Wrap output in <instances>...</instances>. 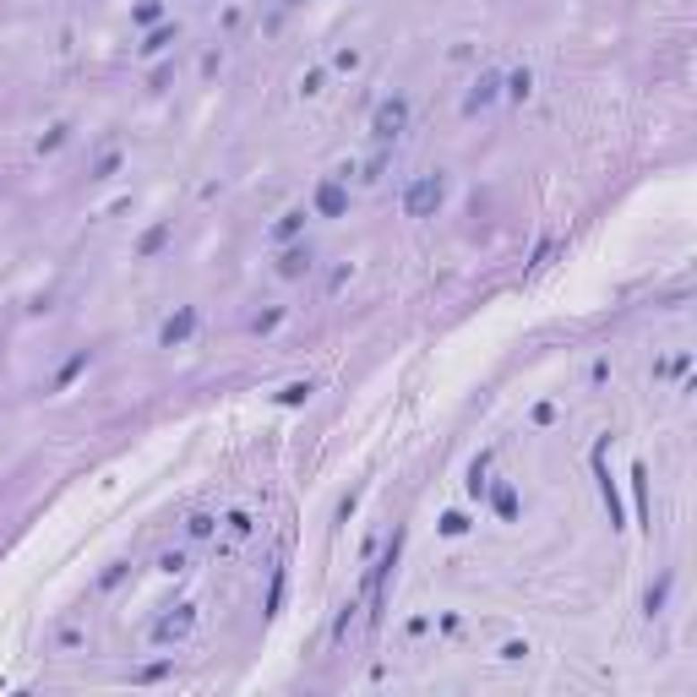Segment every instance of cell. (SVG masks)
Wrapping results in <instances>:
<instances>
[{"mask_svg": "<svg viewBox=\"0 0 697 697\" xmlns=\"http://www.w3.org/2000/svg\"><path fill=\"white\" fill-rule=\"evenodd\" d=\"M409 125V99L403 93H392V99H382L376 104V115H371V136L376 142H392V136Z\"/></svg>", "mask_w": 697, "mask_h": 697, "instance_id": "obj_2", "label": "cell"}, {"mask_svg": "<svg viewBox=\"0 0 697 697\" xmlns=\"http://www.w3.org/2000/svg\"><path fill=\"white\" fill-rule=\"evenodd\" d=\"M278 322H284V311H267V316H256V332H272Z\"/></svg>", "mask_w": 697, "mask_h": 697, "instance_id": "obj_27", "label": "cell"}, {"mask_svg": "<svg viewBox=\"0 0 697 697\" xmlns=\"http://www.w3.org/2000/svg\"><path fill=\"white\" fill-rule=\"evenodd\" d=\"M159 567H164V572H185V555H180V550H169V555H159Z\"/></svg>", "mask_w": 697, "mask_h": 697, "instance_id": "obj_25", "label": "cell"}, {"mask_svg": "<svg viewBox=\"0 0 697 697\" xmlns=\"http://www.w3.org/2000/svg\"><path fill=\"white\" fill-rule=\"evenodd\" d=\"M164 245H169V224H153L142 240H136V256H159Z\"/></svg>", "mask_w": 697, "mask_h": 697, "instance_id": "obj_11", "label": "cell"}, {"mask_svg": "<svg viewBox=\"0 0 697 697\" xmlns=\"http://www.w3.org/2000/svg\"><path fill=\"white\" fill-rule=\"evenodd\" d=\"M278 605H284V572H272V589H267V615H278Z\"/></svg>", "mask_w": 697, "mask_h": 697, "instance_id": "obj_20", "label": "cell"}, {"mask_svg": "<svg viewBox=\"0 0 697 697\" xmlns=\"http://www.w3.org/2000/svg\"><path fill=\"white\" fill-rule=\"evenodd\" d=\"M485 469H491V452H479V458H474V469H469V491H474V496L485 491Z\"/></svg>", "mask_w": 697, "mask_h": 697, "instance_id": "obj_19", "label": "cell"}, {"mask_svg": "<svg viewBox=\"0 0 697 697\" xmlns=\"http://www.w3.org/2000/svg\"><path fill=\"white\" fill-rule=\"evenodd\" d=\"M496 93H502V77H496V72H479V82H474V88H469V99H463V115L491 109V104H496Z\"/></svg>", "mask_w": 697, "mask_h": 697, "instance_id": "obj_5", "label": "cell"}, {"mask_svg": "<svg viewBox=\"0 0 697 697\" xmlns=\"http://www.w3.org/2000/svg\"><path fill=\"white\" fill-rule=\"evenodd\" d=\"M311 392H316V382H289L284 392H278V403H284V409H295V403H305Z\"/></svg>", "mask_w": 697, "mask_h": 697, "instance_id": "obj_15", "label": "cell"}, {"mask_svg": "<svg viewBox=\"0 0 697 697\" xmlns=\"http://www.w3.org/2000/svg\"><path fill=\"white\" fill-rule=\"evenodd\" d=\"M502 93H507V99H518V104H523V99H529V93H534V77H529V72H512V77H502Z\"/></svg>", "mask_w": 697, "mask_h": 697, "instance_id": "obj_13", "label": "cell"}, {"mask_svg": "<svg viewBox=\"0 0 697 697\" xmlns=\"http://www.w3.org/2000/svg\"><path fill=\"white\" fill-rule=\"evenodd\" d=\"M185 529H191V539H207V534L219 529V518H213V512H191V518H185Z\"/></svg>", "mask_w": 697, "mask_h": 697, "instance_id": "obj_17", "label": "cell"}, {"mask_svg": "<svg viewBox=\"0 0 697 697\" xmlns=\"http://www.w3.org/2000/svg\"><path fill=\"white\" fill-rule=\"evenodd\" d=\"M316 213H322V219H343V213H348V191H343L338 180H322V185H316Z\"/></svg>", "mask_w": 697, "mask_h": 697, "instance_id": "obj_7", "label": "cell"}, {"mask_svg": "<svg viewBox=\"0 0 697 697\" xmlns=\"http://www.w3.org/2000/svg\"><path fill=\"white\" fill-rule=\"evenodd\" d=\"M278 272L284 278H305L311 272V245H289L284 256H278Z\"/></svg>", "mask_w": 697, "mask_h": 697, "instance_id": "obj_8", "label": "cell"}, {"mask_svg": "<svg viewBox=\"0 0 697 697\" xmlns=\"http://www.w3.org/2000/svg\"><path fill=\"white\" fill-rule=\"evenodd\" d=\"M599 491H605V507H610V529H626V512H621V496H615V479L599 469Z\"/></svg>", "mask_w": 697, "mask_h": 697, "instance_id": "obj_10", "label": "cell"}, {"mask_svg": "<svg viewBox=\"0 0 697 697\" xmlns=\"http://www.w3.org/2000/svg\"><path fill=\"white\" fill-rule=\"evenodd\" d=\"M300 229H305V213L295 207V213H284V219H278V229H272V235H278V240H295Z\"/></svg>", "mask_w": 697, "mask_h": 697, "instance_id": "obj_16", "label": "cell"}, {"mask_svg": "<svg viewBox=\"0 0 697 697\" xmlns=\"http://www.w3.org/2000/svg\"><path fill=\"white\" fill-rule=\"evenodd\" d=\"M355 507H360V491H348V496H343V502H338V518H343V523H348V512H355Z\"/></svg>", "mask_w": 697, "mask_h": 697, "instance_id": "obj_26", "label": "cell"}, {"mask_svg": "<svg viewBox=\"0 0 697 697\" xmlns=\"http://www.w3.org/2000/svg\"><path fill=\"white\" fill-rule=\"evenodd\" d=\"M115 169H120V153H104V159H99V164H93V180H109V175H115Z\"/></svg>", "mask_w": 697, "mask_h": 697, "instance_id": "obj_21", "label": "cell"}, {"mask_svg": "<svg viewBox=\"0 0 697 697\" xmlns=\"http://www.w3.org/2000/svg\"><path fill=\"white\" fill-rule=\"evenodd\" d=\"M175 39H180V28H175V22H153V28H148V39H142V55H164Z\"/></svg>", "mask_w": 697, "mask_h": 697, "instance_id": "obj_9", "label": "cell"}, {"mask_svg": "<svg viewBox=\"0 0 697 697\" xmlns=\"http://www.w3.org/2000/svg\"><path fill=\"white\" fill-rule=\"evenodd\" d=\"M284 6H305V0H284Z\"/></svg>", "mask_w": 697, "mask_h": 697, "instance_id": "obj_28", "label": "cell"}, {"mask_svg": "<svg viewBox=\"0 0 697 697\" xmlns=\"http://www.w3.org/2000/svg\"><path fill=\"white\" fill-rule=\"evenodd\" d=\"M665 594H670V572H665V578L643 594V615H659V610H665Z\"/></svg>", "mask_w": 697, "mask_h": 697, "instance_id": "obj_14", "label": "cell"}, {"mask_svg": "<svg viewBox=\"0 0 697 697\" xmlns=\"http://www.w3.org/2000/svg\"><path fill=\"white\" fill-rule=\"evenodd\" d=\"M491 507H496V518H518V491H512V485H496V491H491Z\"/></svg>", "mask_w": 697, "mask_h": 697, "instance_id": "obj_12", "label": "cell"}, {"mask_svg": "<svg viewBox=\"0 0 697 697\" xmlns=\"http://www.w3.org/2000/svg\"><path fill=\"white\" fill-rule=\"evenodd\" d=\"M191 332H196V311H191V305H180V311L159 327V343H164V348H180Z\"/></svg>", "mask_w": 697, "mask_h": 697, "instance_id": "obj_6", "label": "cell"}, {"mask_svg": "<svg viewBox=\"0 0 697 697\" xmlns=\"http://www.w3.org/2000/svg\"><path fill=\"white\" fill-rule=\"evenodd\" d=\"M88 371V348H82V355H72V360H65V371L55 376V387H72V376H82Z\"/></svg>", "mask_w": 697, "mask_h": 697, "instance_id": "obj_18", "label": "cell"}, {"mask_svg": "<svg viewBox=\"0 0 697 697\" xmlns=\"http://www.w3.org/2000/svg\"><path fill=\"white\" fill-rule=\"evenodd\" d=\"M136 22L153 28V22H159V0H142V6H136Z\"/></svg>", "mask_w": 697, "mask_h": 697, "instance_id": "obj_24", "label": "cell"}, {"mask_svg": "<svg viewBox=\"0 0 697 697\" xmlns=\"http://www.w3.org/2000/svg\"><path fill=\"white\" fill-rule=\"evenodd\" d=\"M169 675V659H159V665H148V670H136V681H164Z\"/></svg>", "mask_w": 697, "mask_h": 697, "instance_id": "obj_23", "label": "cell"}, {"mask_svg": "<svg viewBox=\"0 0 697 697\" xmlns=\"http://www.w3.org/2000/svg\"><path fill=\"white\" fill-rule=\"evenodd\" d=\"M191 626H196V605H180L175 615H164V621L153 626V643H180Z\"/></svg>", "mask_w": 697, "mask_h": 697, "instance_id": "obj_4", "label": "cell"}, {"mask_svg": "<svg viewBox=\"0 0 697 697\" xmlns=\"http://www.w3.org/2000/svg\"><path fill=\"white\" fill-rule=\"evenodd\" d=\"M442 202H447V180H442V175H420V180L403 191V213H409V219H431Z\"/></svg>", "mask_w": 697, "mask_h": 697, "instance_id": "obj_1", "label": "cell"}, {"mask_svg": "<svg viewBox=\"0 0 697 697\" xmlns=\"http://www.w3.org/2000/svg\"><path fill=\"white\" fill-rule=\"evenodd\" d=\"M463 529H469V518H463V512H447V518H442V534H447V539H458Z\"/></svg>", "mask_w": 697, "mask_h": 697, "instance_id": "obj_22", "label": "cell"}, {"mask_svg": "<svg viewBox=\"0 0 697 697\" xmlns=\"http://www.w3.org/2000/svg\"><path fill=\"white\" fill-rule=\"evenodd\" d=\"M398 550H403V529L387 539V550H382V562L371 567V578H366V589H371V621H382V594H387V578H392V567H398Z\"/></svg>", "mask_w": 697, "mask_h": 697, "instance_id": "obj_3", "label": "cell"}]
</instances>
